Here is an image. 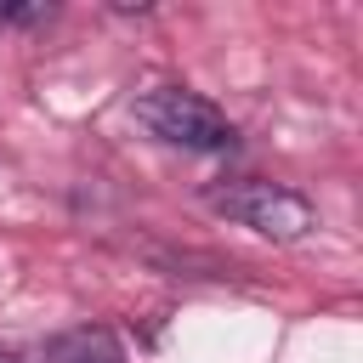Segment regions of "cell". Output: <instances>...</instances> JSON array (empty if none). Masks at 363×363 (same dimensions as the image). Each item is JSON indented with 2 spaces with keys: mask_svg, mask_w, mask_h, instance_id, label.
Instances as JSON below:
<instances>
[{
  "mask_svg": "<svg viewBox=\"0 0 363 363\" xmlns=\"http://www.w3.org/2000/svg\"><path fill=\"white\" fill-rule=\"evenodd\" d=\"M210 210L250 227V233H261V238H278V244H289V238H301L312 227V204L295 187L261 182V176H238V182L210 187Z\"/></svg>",
  "mask_w": 363,
  "mask_h": 363,
  "instance_id": "obj_2",
  "label": "cell"
},
{
  "mask_svg": "<svg viewBox=\"0 0 363 363\" xmlns=\"http://www.w3.org/2000/svg\"><path fill=\"white\" fill-rule=\"evenodd\" d=\"M0 363H23V357H11V352H0Z\"/></svg>",
  "mask_w": 363,
  "mask_h": 363,
  "instance_id": "obj_5",
  "label": "cell"
},
{
  "mask_svg": "<svg viewBox=\"0 0 363 363\" xmlns=\"http://www.w3.org/2000/svg\"><path fill=\"white\" fill-rule=\"evenodd\" d=\"M136 119L159 142H176V147H193V153H227V147H238L233 119L210 96H199L187 85H153L147 96H136Z\"/></svg>",
  "mask_w": 363,
  "mask_h": 363,
  "instance_id": "obj_1",
  "label": "cell"
},
{
  "mask_svg": "<svg viewBox=\"0 0 363 363\" xmlns=\"http://www.w3.org/2000/svg\"><path fill=\"white\" fill-rule=\"evenodd\" d=\"M45 17H51V6H0V28H28Z\"/></svg>",
  "mask_w": 363,
  "mask_h": 363,
  "instance_id": "obj_4",
  "label": "cell"
},
{
  "mask_svg": "<svg viewBox=\"0 0 363 363\" xmlns=\"http://www.w3.org/2000/svg\"><path fill=\"white\" fill-rule=\"evenodd\" d=\"M45 363H125L119 340L108 329H62L51 346H45Z\"/></svg>",
  "mask_w": 363,
  "mask_h": 363,
  "instance_id": "obj_3",
  "label": "cell"
}]
</instances>
